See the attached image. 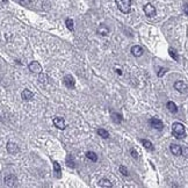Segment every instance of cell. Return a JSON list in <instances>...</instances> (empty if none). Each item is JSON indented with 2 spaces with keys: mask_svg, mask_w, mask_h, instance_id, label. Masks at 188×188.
I'll list each match as a JSON object with an SVG mask.
<instances>
[{
  "mask_svg": "<svg viewBox=\"0 0 188 188\" xmlns=\"http://www.w3.org/2000/svg\"><path fill=\"white\" fill-rule=\"evenodd\" d=\"M172 134L177 139H182L186 137V131H185V125L180 122H174L172 125Z\"/></svg>",
  "mask_w": 188,
  "mask_h": 188,
  "instance_id": "cell-1",
  "label": "cell"
},
{
  "mask_svg": "<svg viewBox=\"0 0 188 188\" xmlns=\"http://www.w3.org/2000/svg\"><path fill=\"white\" fill-rule=\"evenodd\" d=\"M117 8L122 12V13H129L131 10V0H115Z\"/></svg>",
  "mask_w": 188,
  "mask_h": 188,
  "instance_id": "cell-2",
  "label": "cell"
},
{
  "mask_svg": "<svg viewBox=\"0 0 188 188\" xmlns=\"http://www.w3.org/2000/svg\"><path fill=\"white\" fill-rule=\"evenodd\" d=\"M149 123H150V125H151L152 128L157 129L158 131H162L163 129H164V123H163L159 119H157V117H152V119H150Z\"/></svg>",
  "mask_w": 188,
  "mask_h": 188,
  "instance_id": "cell-3",
  "label": "cell"
},
{
  "mask_svg": "<svg viewBox=\"0 0 188 188\" xmlns=\"http://www.w3.org/2000/svg\"><path fill=\"white\" fill-rule=\"evenodd\" d=\"M28 69H29V71L33 73H37V74H40L41 72H43V69H42V65L40 64L38 62H31L29 65H28Z\"/></svg>",
  "mask_w": 188,
  "mask_h": 188,
  "instance_id": "cell-4",
  "label": "cell"
},
{
  "mask_svg": "<svg viewBox=\"0 0 188 188\" xmlns=\"http://www.w3.org/2000/svg\"><path fill=\"white\" fill-rule=\"evenodd\" d=\"M4 181H5L6 186H8V187H15L16 182H18V179H16V177L14 174H8V175L5 177Z\"/></svg>",
  "mask_w": 188,
  "mask_h": 188,
  "instance_id": "cell-5",
  "label": "cell"
},
{
  "mask_svg": "<svg viewBox=\"0 0 188 188\" xmlns=\"http://www.w3.org/2000/svg\"><path fill=\"white\" fill-rule=\"evenodd\" d=\"M144 13H145L146 16H149V18H152V16L156 15L157 10L156 8H155V6H152L151 4H146L145 6H144Z\"/></svg>",
  "mask_w": 188,
  "mask_h": 188,
  "instance_id": "cell-6",
  "label": "cell"
},
{
  "mask_svg": "<svg viewBox=\"0 0 188 188\" xmlns=\"http://www.w3.org/2000/svg\"><path fill=\"white\" fill-rule=\"evenodd\" d=\"M174 88L177 89L179 93H186L187 92V84L183 83L182 80H178L174 84Z\"/></svg>",
  "mask_w": 188,
  "mask_h": 188,
  "instance_id": "cell-7",
  "label": "cell"
},
{
  "mask_svg": "<svg viewBox=\"0 0 188 188\" xmlns=\"http://www.w3.org/2000/svg\"><path fill=\"white\" fill-rule=\"evenodd\" d=\"M63 83H64V85H65L68 88H74L76 80H74V78H73L72 76L68 74V76H65V77H64V79H63Z\"/></svg>",
  "mask_w": 188,
  "mask_h": 188,
  "instance_id": "cell-8",
  "label": "cell"
},
{
  "mask_svg": "<svg viewBox=\"0 0 188 188\" xmlns=\"http://www.w3.org/2000/svg\"><path fill=\"white\" fill-rule=\"evenodd\" d=\"M6 149H7V152L10 153V155H16L18 152L20 151L19 146L16 145L15 143H13V142H8L7 145H6Z\"/></svg>",
  "mask_w": 188,
  "mask_h": 188,
  "instance_id": "cell-9",
  "label": "cell"
},
{
  "mask_svg": "<svg viewBox=\"0 0 188 188\" xmlns=\"http://www.w3.org/2000/svg\"><path fill=\"white\" fill-rule=\"evenodd\" d=\"M52 122H53L55 127H57L58 129H62V130H64V129L66 128L65 121H64V119H63V117H53Z\"/></svg>",
  "mask_w": 188,
  "mask_h": 188,
  "instance_id": "cell-10",
  "label": "cell"
},
{
  "mask_svg": "<svg viewBox=\"0 0 188 188\" xmlns=\"http://www.w3.org/2000/svg\"><path fill=\"white\" fill-rule=\"evenodd\" d=\"M170 151L172 152L174 156H181L182 155V147L178 144H171L170 145Z\"/></svg>",
  "mask_w": 188,
  "mask_h": 188,
  "instance_id": "cell-11",
  "label": "cell"
},
{
  "mask_svg": "<svg viewBox=\"0 0 188 188\" xmlns=\"http://www.w3.org/2000/svg\"><path fill=\"white\" fill-rule=\"evenodd\" d=\"M96 31H98V34L101 35V36H107V35L109 34V28L102 23V25H100L99 26V28H98V30Z\"/></svg>",
  "mask_w": 188,
  "mask_h": 188,
  "instance_id": "cell-12",
  "label": "cell"
},
{
  "mask_svg": "<svg viewBox=\"0 0 188 188\" xmlns=\"http://www.w3.org/2000/svg\"><path fill=\"white\" fill-rule=\"evenodd\" d=\"M143 49H142V47H139V45H134V47L131 48V53L135 56V57H141L142 55H143Z\"/></svg>",
  "mask_w": 188,
  "mask_h": 188,
  "instance_id": "cell-13",
  "label": "cell"
},
{
  "mask_svg": "<svg viewBox=\"0 0 188 188\" xmlns=\"http://www.w3.org/2000/svg\"><path fill=\"white\" fill-rule=\"evenodd\" d=\"M21 96H22V99L23 100L29 101V100H31L33 98H34V94H33V92L29 91V89H23L22 93H21Z\"/></svg>",
  "mask_w": 188,
  "mask_h": 188,
  "instance_id": "cell-14",
  "label": "cell"
},
{
  "mask_svg": "<svg viewBox=\"0 0 188 188\" xmlns=\"http://www.w3.org/2000/svg\"><path fill=\"white\" fill-rule=\"evenodd\" d=\"M110 117H112V120L114 123H117V124H120L122 120H123V117H122V115L121 114H117V113H114V112H110Z\"/></svg>",
  "mask_w": 188,
  "mask_h": 188,
  "instance_id": "cell-15",
  "label": "cell"
},
{
  "mask_svg": "<svg viewBox=\"0 0 188 188\" xmlns=\"http://www.w3.org/2000/svg\"><path fill=\"white\" fill-rule=\"evenodd\" d=\"M99 186L100 187H104V188H110V187H113V183L110 182L107 178H102V179H100Z\"/></svg>",
  "mask_w": 188,
  "mask_h": 188,
  "instance_id": "cell-16",
  "label": "cell"
},
{
  "mask_svg": "<svg viewBox=\"0 0 188 188\" xmlns=\"http://www.w3.org/2000/svg\"><path fill=\"white\" fill-rule=\"evenodd\" d=\"M166 106H167V109L170 110V113H172V114H177V113H178V107H177V104H174V102H172V101H168Z\"/></svg>",
  "mask_w": 188,
  "mask_h": 188,
  "instance_id": "cell-17",
  "label": "cell"
},
{
  "mask_svg": "<svg viewBox=\"0 0 188 188\" xmlns=\"http://www.w3.org/2000/svg\"><path fill=\"white\" fill-rule=\"evenodd\" d=\"M53 171L56 173V177L61 178L62 177V168L59 166V164L57 162H53Z\"/></svg>",
  "mask_w": 188,
  "mask_h": 188,
  "instance_id": "cell-18",
  "label": "cell"
},
{
  "mask_svg": "<svg viewBox=\"0 0 188 188\" xmlns=\"http://www.w3.org/2000/svg\"><path fill=\"white\" fill-rule=\"evenodd\" d=\"M86 157H87V159H89V160H92V162H94V163L98 160V155L93 151L86 152Z\"/></svg>",
  "mask_w": 188,
  "mask_h": 188,
  "instance_id": "cell-19",
  "label": "cell"
},
{
  "mask_svg": "<svg viewBox=\"0 0 188 188\" xmlns=\"http://www.w3.org/2000/svg\"><path fill=\"white\" fill-rule=\"evenodd\" d=\"M142 144L144 145V147L145 149H147V150H150V151H152L153 150V145H152V143L149 139H141Z\"/></svg>",
  "mask_w": 188,
  "mask_h": 188,
  "instance_id": "cell-20",
  "label": "cell"
},
{
  "mask_svg": "<svg viewBox=\"0 0 188 188\" xmlns=\"http://www.w3.org/2000/svg\"><path fill=\"white\" fill-rule=\"evenodd\" d=\"M48 76L45 74V73L41 72L40 74H38V80H40V83L41 84H47L48 83Z\"/></svg>",
  "mask_w": 188,
  "mask_h": 188,
  "instance_id": "cell-21",
  "label": "cell"
},
{
  "mask_svg": "<svg viewBox=\"0 0 188 188\" xmlns=\"http://www.w3.org/2000/svg\"><path fill=\"white\" fill-rule=\"evenodd\" d=\"M66 165H68L69 167H71V168H74V167H76V163L73 160L72 156H68V158H66Z\"/></svg>",
  "mask_w": 188,
  "mask_h": 188,
  "instance_id": "cell-22",
  "label": "cell"
},
{
  "mask_svg": "<svg viewBox=\"0 0 188 188\" xmlns=\"http://www.w3.org/2000/svg\"><path fill=\"white\" fill-rule=\"evenodd\" d=\"M98 135L101 136L102 138H108V137H109V134H108V131L104 130V129H102V128L98 129Z\"/></svg>",
  "mask_w": 188,
  "mask_h": 188,
  "instance_id": "cell-23",
  "label": "cell"
},
{
  "mask_svg": "<svg viewBox=\"0 0 188 188\" xmlns=\"http://www.w3.org/2000/svg\"><path fill=\"white\" fill-rule=\"evenodd\" d=\"M65 25H66V27H68V29L70 31H73L74 30V27H73V20L72 19H66V21H65Z\"/></svg>",
  "mask_w": 188,
  "mask_h": 188,
  "instance_id": "cell-24",
  "label": "cell"
},
{
  "mask_svg": "<svg viewBox=\"0 0 188 188\" xmlns=\"http://www.w3.org/2000/svg\"><path fill=\"white\" fill-rule=\"evenodd\" d=\"M168 51H170V55H171V57H172L174 61L179 62V56H178L177 51H175L174 49H172V48H170V49H168Z\"/></svg>",
  "mask_w": 188,
  "mask_h": 188,
  "instance_id": "cell-25",
  "label": "cell"
},
{
  "mask_svg": "<svg viewBox=\"0 0 188 188\" xmlns=\"http://www.w3.org/2000/svg\"><path fill=\"white\" fill-rule=\"evenodd\" d=\"M120 172L122 173V175H124V177H128L129 175V173H128V170L125 168L123 165H121L120 166Z\"/></svg>",
  "mask_w": 188,
  "mask_h": 188,
  "instance_id": "cell-26",
  "label": "cell"
},
{
  "mask_svg": "<svg viewBox=\"0 0 188 188\" xmlns=\"http://www.w3.org/2000/svg\"><path fill=\"white\" fill-rule=\"evenodd\" d=\"M130 153H131V156H132V158H135V159L138 158V153H137V151H136L135 149H131Z\"/></svg>",
  "mask_w": 188,
  "mask_h": 188,
  "instance_id": "cell-27",
  "label": "cell"
},
{
  "mask_svg": "<svg viewBox=\"0 0 188 188\" xmlns=\"http://www.w3.org/2000/svg\"><path fill=\"white\" fill-rule=\"evenodd\" d=\"M167 71V69H160L159 72H158V77H163V74H165V72Z\"/></svg>",
  "mask_w": 188,
  "mask_h": 188,
  "instance_id": "cell-28",
  "label": "cell"
},
{
  "mask_svg": "<svg viewBox=\"0 0 188 188\" xmlns=\"http://www.w3.org/2000/svg\"><path fill=\"white\" fill-rule=\"evenodd\" d=\"M21 5H29L30 4V0H19Z\"/></svg>",
  "mask_w": 188,
  "mask_h": 188,
  "instance_id": "cell-29",
  "label": "cell"
},
{
  "mask_svg": "<svg viewBox=\"0 0 188 188\" xmlns=\"http://www.w3.org/2000/svg\"><path fill=\"white\" fill-rule=\"evenodd\" d=\"M183 10H185V13L188 15V5H185V8H183Z\"/></svg>",
  "mask_w": 188,
  "mask_h": 188,
  "instance_id": "cell-30",
  "label": "cell"
}]
</instances>
